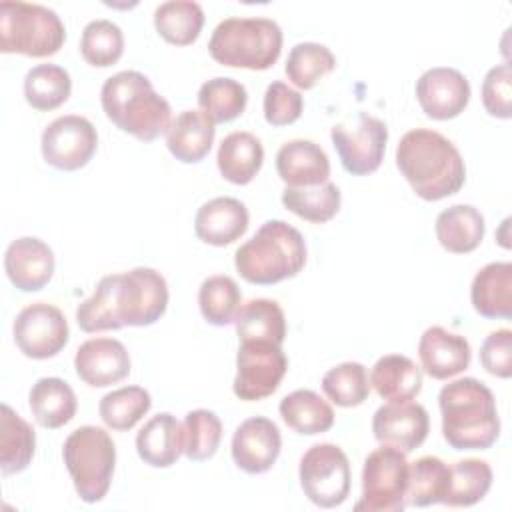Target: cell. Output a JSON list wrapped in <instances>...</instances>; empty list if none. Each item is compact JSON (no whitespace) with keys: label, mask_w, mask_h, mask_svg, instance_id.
Segmentation results:
<instances>
[{"label":"cell","mask_w":512,"mask_h":512,"mask_svg":"<svg viewBox=\"0 0 512 512\" xmlns=\"http://www.w3.org/2000/svg\"><path fill=\"white\" fill-rule=\"evenodd\" d=\"M168 308V284L154 268L138 266L100 278L94 294L76 308L80 330L94 334L124 326H150Z\"/></svg>","instance_id":"cell-1"},{"label":"cell","mask_w":512,"mask_h":512,"mask_svg":"<svg viewBox=\"0 0 512 512\" xmlns=\"http://www.w3.org/2000/svg\"><path fill=\"white\" fill-rule=\"evenodd\" d=\"M396 166L416 196L436 202L460 192L466 166L458 148L440 132L408 130L396 146Z\"/></svg>","instance_id":"cell-2"},{"label":"cell","mask_w":512,"mask_h":512,"mask_svg":"<svg viewBox=\"0 0 512 512\" xmlns=\"http://www.w3.org/2000/svg\"><path fill=\"white\" fill-rule=\"evenodd\" d=\"M442 436L454 450H488L500 436L492 390L476 378H458L438 394Z\"/></svg>","instance_id":"cell-3"},{"label":"cell","mask_w":512,"mask_h":512,"mask_svg":"<svg viewBox=\"0 0 512 512\" xmlns=\"http://www.w3.org/2000/svg\"><path fill=\"white\" fill-rule=\"evenodd\" d=\"M106 118L122 132L140 142H152L170 128L172 110L150 78L136 70H122L110 76L100 90Z\"/></svg>","instance_id":"cell-4"},{"label":"cell","mask_w":512,"mask_h":512,"mask_svg":"<svg viewBox=\"0 0 512 512\" xmlns=\"http://www.w3.org/2000/svg\"><path fill=\"white\" fill-rule=\"evenodd\" d=\"M306 264V242L300 230L284 220L264 222L256 234L234 252L238 274L260 286L294 278Z\"/></svg>","instance_id":"cell-5"},{"label":"cell","mask_w":512,"mask_h":512,"mask_svg":"<svg viewBox=\"0 0 512 512\" xmlns=\"http://www.w3.org/2000/svg\"><path fill=\"white\" fill-rule=\"evenodd\" d=\"M282 28L270 18H226L208 42L210 56L228 68L268 70L282 52Z\"/></svg>","instance_id":"cell-6"},{"label":"cell","mask_w":512,"mask_h":512,"mask_svg":"<svg viewBox=\"0 0 512 512\" xmlns=\"http://www.w3.org/2000/svg\"><path fill=\"white\" fill-rule=\"evenodd\" d=\"M62 458L80 500L94 504L108 494L116 464V446L104 428L80 426L70 432L62 446Z\"/></svg>","instance_id":"cell-7"},{"label":"cell","mask_w":512,"mask_h":512,"mask_svg":"<svg viewBox=\"0 0 512 512\" xmlns=\"http://www.w3.org/2000/svg\"><path fill=\"white\" fill-rule=\"evenodd\" d=\"M66 40L60 16L46 6L26 2L0 4V52L46 58Z\"/></svg>","instance_id":"cell-8"},{"label":"cell","mask_w":512,"mask_h":512,"mask_svg":"<svg viewBox=\"0 0 512 512\" xmlns=\"http://www.w3.org/2000/svg\"><path fill=\"white\" fill-rule=\"evenodd\" d=\"M410 462L394 446L382 444L370 452L362 468V498L356 510L366 512H402L406 508Z\"/></svg>","instance_id":"cell-9"},{"label":"cell","mask_w":512,"mask_h":512,"mask_svg":"<svg viewBox=\"0 0 512 512\" xmlns=\"http://www.w3.org/2000/svg\"><path fill=\"white\" fill-rule=\"evenodd\" d=\"M304 496L320 508H336L350 494V462L344 450L330 442L310 446L298 468Z\"/></svg>","instance_id":"cell-10"},{"label":"cell","mask_w":512,"mask_h":512,"mask_svg":"<svg viewBox=\"0 0 512 512\" xmlns=\"http://www.w3.org/2000/svg\"><path fill=\"white\" fill-rule=\"evenodd\" d=\"M288 370L280 344L268 340H242L236 354L232 390L240 400L256 402L272 396Z\"/></svg>","instance_id":"cell-11"},{"label":"cell","mask_w":512,"mask_h":512,"mask_svg":"<svg viewBox=\"0 0 512 512\" xmlns=\"http://www.w3.org/2000/svg\"><path fill=\"white\" fill-rule=\"evenodd\" d=\"M330 138L342 168L352 176H368L382 164L388 126L376 116L358 112L354 122H340L332 126Z\"/></svg>","instance_id":"cell-12"},{"label":"cell","mask_w":512,"mask_h":512,"mask_svg":"<svg viewBox=\"0 0 512 512\" xmlns=\"http://www.w3.org/2000/svg\"><path fill=\"white\" fill-rule=\"evenodd\" d=\"M40 148L46 164L56 170L72 172L92 160L98 148V132L88 118L66 114L44 128Z\"/></svg>","instance_id":"cell-13"},{"label":"cell","mask_w":512,"mask_h":512,"mask_svg":"<svg viewBox=\"0 0 512 512\" xmlns=\"http://www.w3.org/2000/svg\"><path fill=\"white\" fill-rule=\"evenodd\" d=\"M12 334L18 350L32 360L56 356L70 338L66 316L60 308L48 302L24 306L14 320Z\"/></svg>","instance_id":"cell-14"},{"label":"cell","mask_w":512,"mask_h":512,"mask_svg":"<svg viewBox=\"0 0 512 512\" xmlns=\"http://www.w3.org/2000/svg\"><path fill=\"white\" fill-rule=\"evenodd\" d=\"M468 78L448 66L426 70L416 82V98L422 112L432 120H450L464 112L470 102Z\"/></svg>","instance_id":"cell-15"},{"label":"cell","mask_w":512,"mask_h":512,"mask_svg":"<svg viewBox=\"0 0 512 512\" xmlns=\"http://www.w3.org/2000/svg\"><path fill=\"white\" fill-rule=\"evenodd\" d=\"M430 430V418L418 402L382 404L372 418V432L380 444L394 446L404 454L422 446Z\"/></svg>","instance_id":"cell-16"},{"label":"cell","mask_w":512,"mask_h":512,"mask_svg":"<svg viewBox=\"0 0 512 512\" xmlns=\"http://www.w3.org/2000/svg\"><path fill=\"white\" fill-rule=\"evenodd\" d=\"M232 460L246 474L268 472L282 450V436L278 426L264 418L252 416L244 420L232 436Z\"/></svg>","instance_id":"cell-17"},{"label":"cell","mask_w":512,"mask_h":512,"mask_svg":"<svg viewBox=\"0 0 512 512\" xmlns=\"http://www.w3.org/2000/svg\"><path fill=\"white\" fill-rule=\"evenodd\" d=\"M130 366V354L116 338H90L78 346L74 356L78 378L92 388L122 382L130 374Z\"/></svg>","instance_id":"cell-18"},{"label":"cell","mask_w":512,"mask_h":512,"mask_svg":"<svg viewBox=\"0 0 512 512\" xmlns=\"http://www.w3.org/2000/svg\"><path fill=\"white\" fill-rule=\"evenodd\" d=\"M4 270L18 290L38 292L54 274V252L36 236L16 238L6 248Z\"/></svg>","instance_id":"cell-19"},{"label":"cell","mask_w":512,"mask_h":512,"mask_svg":"<svg viewBox=\"0 0 512 512\" xmlns=\"http://www.w3.org/2000/svg\"><path fill=\"white\" fill-rule=\"evenodd\" d=\"M422 370L434 380H448L470 366L472 350L464 336L442 326L424 330L418 342Z\"/></svg>","instance_id":"cell-20"},{"label":"cell","mask_w":512,"mask_h":512,"mask_svg":"<svg viewBox=\"0 0 512 512\" xmlns=\"http://www.w3.org/2000/svg\"><path fill=\"white\" fill-rule=\"evenodd\" d=\"M248 220V210L238 198L218 196L198 208L194 232L210 246H228L244 236Z\"/></svg>","instance_id":"cell-21"},{"label":"cell","mask_w":512,"mask_h":512,"mask_svg":"<svg viewBox=\"0 0 512 512\" xmlns=\"http://www.w3.org/2000/svg\"><path fill=\"white\" fill-rule=\"evenodd\" d=\"M276 172L286 186H320L328 182V154L312 140H288L276 152Z\"/></svg>","instance_id":"cell-22"},{"label":"cell","mask_w":512,"mask_h":512,"mask_svg":"<svg viewBox=\"0 0 512 512\" xmlns=\"http://www.w3.org/2000/svg\"><path fill=\"white\" fill-rule=\"evenodd\" d=\"M136 452L152 468H170L184 454V424L170 412L152 416L136 434Z\"/></svg>","instance_id":"cell-23"},{"label":"cell","mask_w":512,"mask_h":512,"mask_svg":"<svg viewBox=\"0 0 512 512\" xmlns=\"http://www.w3.org/2000/svg\"><path fill=\"white\" fill-rule=\"evenodd\" d=\"M470 300L482 318H512V264L490 262L480 268L470 286Z\"/></svg>","instance_id":"cell-24"},{"label":"cell","mask_w":512,"mask_h":512,"mask_svg":"<svg viewBox=\"0 0 512 512\" xmlns=\"http://www.w3.org/2000/svg\"><path fill=\"white\" fill-rule=\"evenodd\" d=\"M214 126L216 124L202 110L180 112L166 130V146L170 154L184 164L204 160L214 144Z\"/></svg>","instance_id":"cell-25"},{"label":"cell","mask_w":512,"mask_h":512,"mask_svg":"<svg viewBox=\"0 0 512 512\" xmlns=\"http://www.w3.org/2000/svg\"><path fill=\"white\" fill-rule=\"evenodd\" d=\"M370 386L388 402L414 400L422 390V368L402 354H386L370 372Z\"/></svg>","instance_id":"cell-26"},{"label":"cell","mask_w":512,"mask_h":512,"mask_svg":"<svg viewBox=\"0 0 512 512\" xmlns=\"http://www.w3.org/2000/svg\"><path fill=\"white\" fill-rule=\"evenodd\" d=\"M436 238L452 254L474 252L486 232L484 216L472 204H454L436 216Z\"/></svg>","instance_id":"cell-27"},{"label":"cell","mask_w":512,"mask_h":512,"mask_svg":"<svg viewBox=\"0 0 512 512\" xmlns=\"http://www.w3.org/2000/svg\"><path fill=\"white\" fill-rule=\"evenodd\" d=\"M218 170L224 180L244 186L254 180L264 162L262 142L252 132H230L218 146Z\"/></svg>","instance_id":"cell-28"},{"label":"cell","mask_w":512,"mask_h":512,"mask_svg":"<svg viewBox=\"0 0 512 512\" xmlns=\"http://www.w3.org/2000/svg\"><path fill=\"white\" fill-rule=\"evenodd\" d=\"M28 404L34 420L42 428L50 430L68 424L78 408V400L70 384L56 376L38 378L30 388Z\"/></svg>","instance_id":"cell-29"},{"label":"cell","mask_w":512,"mask_h":512,"mask_svg":"<svg viewBox=\"0 0 512 512\" xmlns=\"http://www.w3.org/2000/svg\"><path fill=\"white\" fill-rule=\"evenodd\" d=\"M36 448L34 428L8 404L0 408V468L4 476L28 468Z\"/></svg>","instance_id":"cell-30"},{"label":"cell","mask_w":512,"mask_h":512,"mask_svg":"<svg viewBox=\"0 0 512 512\" xmlns=\"http://www.w3.org/2000/svg\"><path fill=\"white\" fill-rule=\"evenodd\" d=\"M280 416L298 434L314 436L334 426L332 406L314 390H294L280 400Z\"/></svg>","instance_id":"cell-31"},{"label":"cell","mask_w":512,"mask_h":512,"mask_svg":"<svg viewBox=\"0 0 512 512\" xmlns=\"http://www.w3.org/2000/svg\"><path fill=\"white\" fill-rule=\"evenodd\" d=\"M236 334L242 340H268L274 344L284 342L286 338V318L284 310L276 300L254 298L242 304L236 320Z\"/></svg>","instance_id":"cell-32"},{"label":"cell","mask_w":512,"mask_h":512,"mask_svg":"<svg viewBox=\"0 0 512 512\" xmlns=\"http://www.w3.org/2000/svg\"><path fill=\"white\" fill-rule=\"evenodd\" d=\"M154 26L166 42L188 46L202 32L204 10L192 0H168L154 10Z\"/></svg>","instance_id":"cell-33"},{"label":"cell","mask_w":512,"mask_h":512,"mask_svg":"<svg viewBox=\"0 0 512 512\" xmlns=\"http://www.w3.org/2000/svg\"><path fill=\"white\" fill-rule=\"evenodd\" d=\"M282 204L286 210L312 224H324L332 220L342 204L340 188L332 182L320 186H286L282 192Z\"/></svg>","instance_id":"cell-34"},{"label":"cell","mask_w":512,"mask_h":512,"mask_svg":"<svg viewBox=\"0 0 512 512\" xmlns=\"http://www.w3.org/2000/svg\"><path fill=\"white\" fill-rule=\"evenodd\" d=\"M72 92L68 70L56 64H38L24 76V98L38 112H50L62 106Z\"/></svg>","instance_id":"cell-35"},{"label":"cell","mask_w":512,"mask_h":512,"mask_svg":"<svg viewBox=\"0 0 512 512\" xmlns=\"http://www.w3.org/2000/svg\"><path fill=\"white\" fill-rule=\"evenodd\" d=\"M450 466L438 456H422L410 464L406 504L410 506H432L444 504L448 492Z\"/></svg>","instance_id":"cell-36"},{"label":"cell","mask_w":512,"mask_h":512,"mask_svg":"<svg viewBox=\"0 0 512 512\" xmlns=\"http://www.w3.org/2000/svg\"><path fill=\"white\" fill-rule=\"evenodd\" d=\"M492 468L486 460L466 458L450 466L448 492L444 498L446 506H474L478 504L492 486Z\"/></svg>","instance_id":"cell-37"},{"label":"cell","mask_w":512,"mask_h":512,"mask_svg":"<svg viewBox=\"0 0 512 512\" xmlns=\"http://www.w3.org/2000/svg\"><path fill=\"white\" fill-rule=\"evenodd\" d=\"M246 104L248 92L234 78L218 76L206 80L198 90V106L214 124L236 120L246 110Z\"/></svg>","instance_id":"cell-38"},{"label":"cell","mask_w":512,"mask_h":512,"mask_svg":"<svg viewBox=\"0 0 512 512\" xmlns=\"http://www.w3.org/2000/svg\"><path fill=\"white\" fill-rule=\"evenodd\" d=\"M198 306L208 324L228 326L236 320L242 308V292L234 278L214 274L200 284Z\"/></svg>","instance_id":"cell-39"},{"label":"cell","mask_w":512,"mask_h":512,"mask_svg":"<svg viewBox=\"0 0 512 512\" xmlns=\"http://www.w3.org/2000/svg\"><path fill=\"white\" fill-rule=\"evenodd\" d=\"M150 406L152 398L148 390H144L142 386H122L102 396L98 412L108 428L116 432H126L148 414Z\"/></svg>","instance_id":"cell-40"},{"label":"cell","mask_w":512,"mask_h":512,"mask_svg":"<svg viewBox=\"0 0 512 512\" xmlns=\"http://www.w3.org/2000/svg\"><path fill=\"white\" fill-rule=\"evenodd\" d=\"M334 68L336 56L328 46L318 42H300L290 50L284 72L296 88L310 90Z\"/></svg>","instance_id":"cell-41"},{"label":"cell","mask_w":512,"mask_h":512,"mask_svg":"<svg viewBox=\"0 0 512 512\" xmlns=\"http://www.w3.org/2000/svg\"><path fill=\"white\" fill-rule=\"evenodd\" d=\"M82 58L96 68L116 64L124 54V34L112 20H92L84 26L80 38Z\"/></svg>","instance_id":"cell-42"},{"label":"cell","mask_w":512,"mask_h":512,"mask_svg":"<svg viewBox=\"0 0 512 512\" xmlns=\"http://www.w3.org/2000/svg\"><path fill=\"white\" fill-rule=\"evenodd\" d=\"M322 390L336 406H360L370 394L368 372L360 362H342L324 374Z\"/></svg>","instance_id":"cell-43"},{"label":"cell","mask_w":512,"mask_h":512,"mask_svg":"<svg viewBox=\"0 0 512 512\" xmlns=\"http://www.w3.org/2000/svg\"><path fill=\"white\" fill-rule=\"evenodd\" d=\"M222 442V422L216 412L198 408L184 418V454L192 462L210 460Z\"/></svg>","instance_id":"cell-44"},{"label":"cell","mask_w":512,"mask_h":512,"mask_svg":"<svg viewBox=\"0 0 512 512\" xmlns=\"http://www.w3.org/2000/svg\"><path fill=\"white\" fill-rule=\"evenodd\" d=\"M304 100L298 90L274 80L264 92V118L272 126L294 124L302 116Z\"/></svg>","instance_id":"cell-45"},{"label":"cell","mask_w":512,"mask_h":512,"mask_svg":"<svg viewBox=\"0 0 512 512\" xmlns=\"http://www.w3.org/2000/svg\"><path fill=\"white\" fill-rule=\"evenodd\" d=\"M482 104L494 118L508 120L512 116V72L506 62L486 72L482 80Z\"/></svg>","instance_id":"cell-46"},{"label":"cell","mask_w":512,"mask_h":512,"mask_svg":"<svg viewBox=\"0 0 512 512\" xmlns=\"http://www.w3.org/2000/svg\"><path fill=\"white\" fill-rule=\"evenodd\" d=\"M482 368L496 378L512 376V332L508 328L494 330L480 346Z\"/></svg>","instance_id":"cell-47"}]
</instances>
